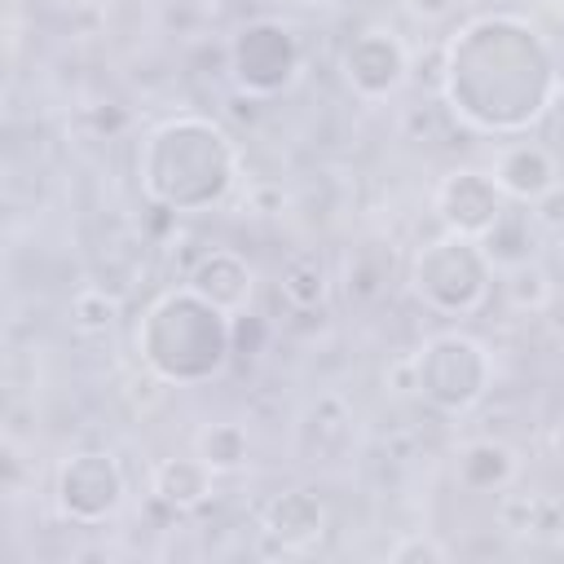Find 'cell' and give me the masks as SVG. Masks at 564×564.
<instances>
[{"label": "cell", "instance_id": "cell-1", "mask_svg": "<svg viewBox=\"0 0 564 564\" xmlns=\"http://www.w3.org/2000/svg\"><path fill=\"white\" fill-rule=\"evenodd\" d=\"M560 57L520 13L467 18L441 57L445 110L471 132L516 137L546 119L560 97Z\"/></svg>", "mask_w": 564, "mask_h": 564}, {"label": "cell", "instance_id": "cell-2", "mask_svg": "<svg viewBox=\"0 0 564 564\" xmlns=\"http://www.w3.org/2000/svg\"><path fill=\"white\" fill-rule=\"evenodd\" d=\"M238 141L207 115L159 119L137 145V185L150 207L172 216H194L225 203L238 185Z\"/></svg>", "mask_w": 564, "mask_h": 564}, {"label": "cell", "instance_id": "cell-3", "mask_svg": "<svg viewBox=\"0 0 564 564\" xmlns=\"http://www.w3.org/2000/svg\"><path fill=\"white\" fill-rule=\"evenodd\" d=\"M141 366L163 388H198L225 375L234 357V317L207 304L194 286H172L150 300L137 322Z\"/></svg>", "mask_w": 564, "mask_h": 564}, {"label": "cell", "instance_id": "cell-4", "mask_svg": "<svg viewBox=\"0 0 564 564\" xmlns=\"http://www.w3.org/2000/svg\"><path fill=\"white\" fill-rule=\"evenodd\" d=\"M494 264L480 247V238L463 234H436L410 256V291L423 308L441 317H467L489 300Z\"/></svg>", "mask_w": 564, "mask_h": 564}, {"label": "cell", "instance_id": "cell-5", "mask_svg": "<svg viewBox=\"0 0 564 564\" xmlns=\"http://www.w3.org/2000/svg\"><path fill=\"white\" fill-rule=\"evenodd\" d=\"M494 383V357L476 335L441 330L427 335L410 357V388L441 414H467Z\"/></svg>", "mask_w": 564, "mask_h": 564}, {"label": "cell", "instance_id": "cell-6", "mask_svg": "<svg viewBox=\"0 0 564 564\" xmlns=\"http://www.w3.org/2000/svg\"><path fill=\"white\" fill-rule=\"evenodd\" d=\"M229 79L242 97H278L304 75V44L300 31L282 18H251L225 44Z\"/></svg>", "mask_w": 564, "mask_h": 564}, {"label": "cell", "instance_id": "cell-7", "mask_svg": "<svg viewBox=\"0 0 564 564\" xmlns=\"http://www.w3.org/2000/svg\"><path fill=\"white\" fill-rule=\"evenodd\" d=\"M128 502V476L110 449H75L57 463L53 476V507L62 520L97 529L119 516Z\"/></svg>", "mask_w": 564, "mask_h": 564}, {"label": "cell", "instance_id": "cell-8", "mask_svg": "<svg viewBox=\"0 0 564 564\" xmlns=\"http://www.w3.org/2000/svg\"><path fill=\"white\" fill-rule=\"evenodd\" d=\"M339 70H344V84L352 88V97L379 106L410 84L414 62H410L405 40L392 26H366L344 44Z\"/></svg>", "mask_w": 564, "mask_h": 564}, {"label": "cell", "instance_id": "cell-9", "mask_svg": "<svg viewBox=\"0 0 564 564\" xmlns=\"http://www.w3.org/2000/svg\"><path fill=\"white\" fill-rule=\"evenodd\" d=\"M432 212L445 234L485 238L507 216V194L489 167H449L432 189Z\"/></svg>", "mask_w": 564, "mask_h": 564}, {"label": "cell", "instance_id": "cell-10", "mask_svg": "<svg viewBox=\"0 0 564 564\" xmlns=\"http://www.w3.org/2000/svg\"><path fill=\"white\" fill-rule=\"evenodd\" d=\"M326 529H330V511H326V502H322L313 489H304V485L273 494V498L264 502V511H260V533H264L278 551H308V546H317V542L326 538Z\"/></svg>", "mask_w": 564, "mask_h": 564}, {"label": "cell", "instance_id": "cell-11", "mask_svg": "<svg viewBox=\"0 0 564 564\" xmlns=\"http://www.w3.org/2000/svg\"><path fill=\"white\" fill-rule=\"evenodd\" d=\"M185 286H194L207 304H216L220 313L238 317L251 308V295H256V269L247 264V256L229 251V247H212L203 251L189 273H185Z\"/></svg>", "mask_w": 564, "mask_h": 564}, {"label": "cell", "instance_id": "cell-12", "mask_svg": "<svg viewBox=\"0 0 564 564\" xmlns=\"http://www.w3.org/2000/svg\"><path fill=\"white\" fill-rule=\"evenodd\" d=\"M489 172H494L498 189L507 194V203H524V207L533 198H542L560 181V163H555V154L542 141H511V145H502L494 154Z\"/></svg>", "mask_w": 564, "mask_h": 564}, {"label": "cell", "instance_id": "cell-13", "mask_svg": "<svg viewBox=\"0 0 564 564\" xmlns=\"http://www.w3.org/2000/svg\"><path fill=\"white\" fill-rule=\"evenodd\" d=\"M295 436H300V454L308 463H339L352 441V405L339 392H322L300 414Z\"/></svg>", "mask_w": 564, "mask_h": 564}, {"label": "cell", "instance_id": "cell-14", "mask_svg": "<svg viewBox=\"0 0 564 564\" xmlns=\"http://www.w3.org/2000/svg\"><path fill=\"white\" fill-rule=\"evenodd\" d=\"M516 476H520V454L507 441L476 436V441H463L454 454V480L467 494H502L511 489Z\"/></svg>", "mask_w": 564, "mask_h": 564}, {"label": "cell", "instance_id": "cell-15", "mask_svg": "<svg viewBox=\"0 0 564 564\" xmlns=\"http://www.w3.org/2000/svg\"><path fill=\"white\" fill-rule=\"evenodd\" d=\"M216 489V471L198 454H172L159 458L150 471V494L167 511H198Z\"/></svg>", "mask_w": 564, "mask_h": 564}, {"label": "cell", "instance_id": "cell-16", "mask_svg": "<svg viewBox=\"0 0 564 564\" xmlns=\"http://www.w3.org/2000/svg\"><path fill=\"white\" fill-rule=\"evenodd\" d=\"M330 286H335L330 264H326V256L313 251V247L291 251V256L282 260V269H278V295H282L295 313L322 308V304L330 300Z\"/></svg>", "mask_w": 564, "mask_h": 564}, {"label": "cell", "instance_id": "cell-17", "mask_svg": "<svg viewBox=\"0 0 564 564\" xmlns=\"http://www.w3.org/2000/svg\"><path fill=\"white\" fill-rule=\"evenodd\" d=\"M194 454L216 471V476H234L247 467L251 458V436L242 423L234 419H216V423H203L194 432Z\"/></svg>", "mask_w": 564, "mask_h": 564}, {"label": "cell", "instance_id": "cell-18", "mask_svg": "<svg viewBox=\"0 0 564 564\" xmlns=\"http://www.w3.org/2000/svg\"><path fill=\"white\" fill-rule=\"evenodd\" d=\"M533 229H538V225H533L529 212H507V216L480 238L489 264H494V269H516V264L533 260Z\"/></svg>", "mask_w": 564, "mask_h": 564}, {"label": "cell", "instance_id": "cell-19", "mask_svg": "<svg viewBox=\"0 0 564 564\" xmlns=\"http://www.w3.org/2000/svg\"><path fill=\"white\" fill-rule=\"evenodd\" d=\"M502 300L516 313H542L555 300V282H551L546 264L533 256V260H524L516 269H502Z\"/></svg>", "mask_w": 564, "mask_h": 564}, {"label": "cell", "instance_id": "cell-20", "mask_svg": "<svg viewBox=\"0 0 564 564\" xmlns=\"http://www.w3.org/2000/svg\"><path fill=\"white\" fill-rule=\"evenodd\" d=\"M498 516L516 533H551V529H560L564 507L555 498H546V494H507Z\"/></svg>", "mask_w": 564, "mask_h": 564}, {"label": "cell", "instance_id": "cell-21", "mask_svg": "<svg viewBox=\"0 0 564 564\" xmlns=\"http://www.w3.org/2000/svg\"><path fill=\"white\" fill-rule=\"evenodd\" d=\"M119 313H123L119 295H110L106 286H84L70 300V326L84 330V335H106L119 322Z\"/></svg>", "mask_w": 564, "mask_h": 564}, {"label": "cell", "instance_id": "cell-22", "mask_svg": "<svg viewBox=\"0 0 564 564\" xmlns=\"http://www.w3.org/2000/svg\"><path fill=\"white\" fill-rule=\"evenodd\" d=\"M388 282V264H370V247H357L348 260V295L352 300H375Z\"/></svg>", "mask_w": 564, "mask_h": 564}, {"label": "cell", "instance_id": "cell-23", "mask_svg": "<svg viewBox=\"0 0 564 564\" xmlns=\"http://www.w3.org/2000/svg\"><path fill=\"white\" fill-rule=\"evenodd\" d=\"M388 560L392 564H445L449 546L441 538H427V533H405L401 542L388 546Z\"/></svg>", "mask_w": 564, "mask_h": 564}, {"label": "cell", "instance_id": "cell-24", "mask_svg": "<svg viewBox=\"0 0 564 564\" xmlns=\"http://www.w3.org/2000/svg\"><path fill=\"white\" fill-rule=\"evenodd\" d=\"M529 216L542 234H564V181H555L542 198L529 203Z\"/></svg>", "mask_w": 564, "mask_h": 564}, {"label": "cell", "instance_id": "cell-25", "mask_svg": "<svg viewBox=\"0 0 564 564\" xmlns=\"http://www.w3.org/2000/svg\"><path fill=\"white\" fill-rule=\"evenodd\" d=\"M405 4H410V13H419V18H427V22H432V18H445V13L454 9V0H405Z\"/></svg>", "mask_w": 564, "mask_h": 564}, {"label": "cell", "instance_id": "cell-26", "mask_svg": "<svg viewBox=\"0 0 564 564\" xmlns=\"http://www.w3.org/2000/svg\"><path fill=\"white\" fill-rule=\"evenodd\" d=\"M546 445H551V454L564 463V414H555V423H551V432H546Z\"/></svg>", "mask_w": 564, "mask_h": 564}, {"label": "cell", "instance_id": "cell-27", "mask_svg": "<svg viewBox=\"0 0 564 564\" xmlns=\"http://www.w3.org/2000/svg\"><path fill=\"white\" fill-rule=\"evenodd\" d=\"M291 4H304V9H317V4H330V0H291Z\"/></svg>", "mask_w": 564, "mask_h": 564}, {"label": "cell", "instance_id": "cell-28", "mask_svg": "<svg viewBox=\"0 0 564 564\" xmlns=\"http://www.w3.org/2000/svg\"><path fill=\"white\" fill-rule=\"evenodd\" d=\"M555 57H560V70H564V48H560V53H555Z\"/></svg>", "mask_w": 564, "mask_h": 564}]
</instances>
